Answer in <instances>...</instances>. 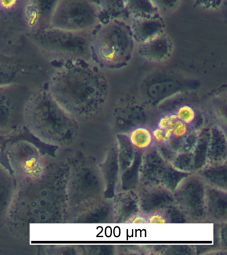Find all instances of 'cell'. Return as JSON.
Returning a JSON list of instances; mask_svg holds the SVG:
<instances>
[{"label":"cell","instance_id":"8","mask_svg":"<svg viewBox=\"0 0 227 255\" xmlns=\"http://www.w3.org/2000/svg\"><path fill=\"white\" fill-rule=\"evenodd\" d=\"M30 95L17 84L0 87V137L25 127L23 114Z\"/></svg>","mask_w":227,"mask_h":255},{"label":"cell","instance_id":"6","mask_svg":"<svg viewBox=\"0 0 227 255\" xmlns=\"http://www.w3.org/2000/svg\"><path fill=\"white\" fill-rule=\"evenodd\" d=\"M9 139L3 143V153L9 172L17 183L41 172L45 166L40 144L25 137H17L13 134L4 136ZM47 145V144H46Z\"/></svg>","mask_w":227,"mask_h":255},{"label":"cell","instance_id":"19","mask_svg":"<svg viewBox=\"0 0 227 255\" xmlns=\"http://www.w3.org/2000/svg\"><path fill=\"white\" fill-rule=\"evenodd\" d=\"M151 133L155 140L159 142H165V141H168L173 136V129L172 128L163 129L157 128L153 129Z\"/></svg>","mask_w":227,"mask_h":255},{"label":"cell","instance_id":"21","mask_svg":"<svg viewBox=\"0 0 227 255\" xmlns=\"http://www.w3.org/2000/svg\"><path fill=\"white\" fill-rule=\"evenodd\" d=\"M177 121H179V120L177 119V115H174V114L165 116L159 120L158 128L163 129L172 128L173 125Z\"/></svg>","mask_w":227,"mask_h":255},{"label":"cell","instance_id":"17","mask_svg":"<svg viewBox=\"0 0 227 255\" xmlns=\"http://www.w3.org/2000/svg\"><path fill=\"white\" fill-rule=\"evenodd\" d=\"M161 15H167L175 11L181 0H153Z\"/></svg>","mask_w":227,"mask_h":255},{"label":"cell","instance_id":"22","mask_svg":"<svg viewBox=\"0 0 227 255\" xmlns=\"http://www.w3.org/2000/svg\"><path fill=\"white\" fill-rule=\"evenodd\" d=\"M173 135L175 137H182L184 136L188 131V128L186 124L183 122L177 121L172 128Z\"/></svg>","mask_w":227,"mask_h":255},{"label":"cell","instance_id":"16","mask_svg":"<svg viewBox=\"0 0 227 255\" xmlns=\"http://www.w3.org/2000/svg\"><path fill=\"white\" fill-rule=\"evenodd\" d=\"M129 139L133 146L138 149H145L152 143V133L146 128L138 127L131 131Z\"/></svg>","mask_w":227,"mask_h":255},{"label":"cell","instance_id":"12","mask_svg":"<svg viewBox=\"0 0 227 255\" xmlns=\"http://www.w3.org/2000/svg\"><path fill=\"white\" fill-rule=\"evenodd\" d=\"M131 33L137 45L144 43L164 33L165 25L161 16L130 21Z\"/></svg>","mask_w":227,"mask_h":255},{"label":"cell","instance_id":"4","mask_svg":"<svg viewBox=\"0 0 227 255\" xmlns=\"http://www.w3.org/2000/svg\"><path fill=\"white\" fill-rule=\"evenodd\" d=\"M135 44L129 23L119 18L109 20L93 31V59L105 69H121L131 61Z\"/></svg>","mask_w":227,"mask_h":255},{"label":"cell","instance_id":"15","mask_svg":"<svg viewBox=\"0 0 227 255\" xmlns=\"http://www.w3.org/2000/svg\"><path fill=\"white\" fill-rule=\"evenodd\" d=\"M125 0H95L101 12V23L121 18Z\"/></svg>","mask_w":227,"mask_h":255},{"label":"cell","instance_id":"25","mask_svg":"<svg viewBox=\"0 0 227 255\" xmlns=\"http://www.w3.org/2000/svg\"><path fill=\"white\" fill-rule=\"evenodd\" d=\"M147 222V219H145L144 217L141 216L135 217L132 221V223H135V224H143V223H146Z\"/></svg>","mask_w":227,"mask_h":255},{"label":"cell","instance_id":"24","mask_svg":"<svg viewBox=\"0 0 227 255\" xmlns=\"http://www.w3.org/2000/svg\"><path fill=\"white\" fill-rule=\"evenodd\" d=\"M147 222L151 224H163L166 223L165 219L159 215H153L147 219Z\"/></svg>","mask_w":227,"mask_h":255},{"label":"cell","instance_id":"23","mask_svg":"<svg viewBox=\"0 0 227 255\" xmlns=\"http://www.w3.org/2000/svg\"><path fill=\"white\" fill-rule=\"evenodd\" d=\"M20 0H0V9L10 11L15 9L19 5Z\"/></svg>","mask_w":227,"mask_h":255},{"label":"cell","instance_id":"7","mask_svg":"<svg viewBox=\"0 0 227 255\" xmlns=\"http://www.w3.org/2000/svg\"><path fill=\"white\" fill-rule=\"evenodd\" d=\"M101 23V9L95 0H59L49 27L83 31L95 29Z\"/></svg>","mask_w":227,"mask_h":255},{"label":"cell","instance_id":"11","mask_svg":"<svg viewBox=\"0 0 227 255\" xmlns=\"http://www.w3.org/2000/svg\"><path fill=\"white\" fill-rule=\"evenodd\" d=\"M17 182L8 169L0 163V228L6 222Z\"/></svg>","mask_w":227,"mask_h":255},{"label":"cell","instance_id":"2","mask_svg":"<svg viewBox=\"0 0 227 255\" xmlns=\"http://www.w3.org/2000/svg\"><path fill=\"white\" fill-rule=\"evenodd\" d=\"M48 91L72 117L95 113L108 95L109 83L102 71L89 62L65 64L53 73Z\"/></svg>","mask_w":227,"mask_h":255},{"label":"cell","instance_id":"13","mask_svg":"<svg viewBox=\"0 0 227 255\" xmlns=\"http://www.w3.org/2000/svg\"><path fill=\"white\" fill-rule=\"evenodd\" d=\"M161 16L153 0H125L121 19H150Z\"/></svg>","mask_w":227,"mask_h":255},{"label":"cell","instance_id":"18","mask_svg":"<svg viewBox=\"0 0 227 255\" xmlns=\"http://www.w3.org/2000/svg\"><path fill=\"white\" fill-rule=\"evenodd\" d=\"M177 119L186 125H190L195 119V112L192 107L189 105H183L177 110Z\"/></svg>","mask_w":227,"mask_h":255},{"label":"cell","instance_id":"5","mask_svg":"<svg viewBox=\"0 0 227 255\" xmlns=\"http://www.w3.org/2000/svg\"><path fill=\"white\" fill-rule=\"evenodd\" d=\"M93 30L71 31L49 27L32 32L29 37L49 59L65 64L90 62Z\"/></svg>","mask_w":227,"mask_h":255},{"label":"cell","instance_id":"10","mask_svg":"<svg viewBox=\"0 0 227 255\" xmlns=\"http://www.w3.org/2000/svg\"><path fill=\"white\" fill-rule=\"evenodd\" d=\"M138 46L141 57L153 63H161L169 59L174 47L172 39L165 32Z\"/></svg>","mask_w":227,"mask_h":255},{"label":"cell","instance_id":"1","mask_svg":"<svg viewBox=\"0 0 227 255\" xmlns=\"http://www.w3.org/2000/svg\"><path fill=\"white\" fill-rule=\"evenodd\" d=\"M69 170L65 162L51 163L38 174L17 183L7 219L21 228L30 224L65 222Z\"/></svg>","mask_w":227,"mask_h":255},{"label":"cell","instance_id":"20","mask_svg":"<svg viewBox=\"0 0 227 255\" xmlns=\"http://www.w3.org/2000/svg\"><path fill=\"white\" fill-rule=\"evenodd\" d=\"M195 5L207 10L219 9L223 5L224 0H195Z\"/></svg>","mask_w":227,"mask_h":255},{"label":"cell","instance_id":"14","mask_svg":"<svg viewBox=\"0 0 227 255\" xmlns=\"http://www.w3.org/2000/svg\"><path fill=\"white\" fill-rule=\"evenodd\" d=\"M20 68L7 59L0 58V87L17 84Z\"/></svg>","mask_w":227,"mask_h":255},{"label":"cell","instance_id":"3","mask_svg":"<svg viewBox=\"0 0 227 255\" xmlns=\"http://www.w3.org/2000/svg\"><path fill=\"white\" fill-rule=\"evenodd\" d=\"M24 125L41 142L50 146H65L74 139L77 126L75 118L53 99L48 90L31 93L24 109Z\"/></svg>","mask_w":227,"mask_h":255},{"label":"cell","instance_id":"9","mask_svg":"<svg viewBox=\"0 0 227 255\" xmlns=\"http://www.w3.org/2000/svg\"><path fill=\"white\" fill-rule=\"evenodd\" d=\"M59 0H25L23 17L31 32L50 27L51 17Z\"/></svg>","mask_w":227,"mask_h":255}]
</instances>
